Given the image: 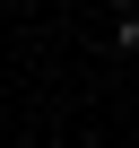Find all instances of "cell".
I'll return each instance as SVG.
<instances>
[{
    "mask_svg": "<svg viewBox=\"0 0 139 148\" xmlns=\"http://www.w3.org/2000/svg\"><path fill=\"white\" fill-rule=\"evenodd\" d=\"M113 52H130V61H139V18H113Z\"/></svg>",
    "mask_w": 139,
    "mask_h": 148,
    "instance_id": "cell-1",
    "label": "cell"
},
{
    "mask_svg": "<svg viewBox=\"0 0 139 148\" xmlns=\"http://www.w3.org/2000/svg\"><path fill=\"white\" fill-rule=\"evenodd\" d=\"M113 9H122V18H139V0H113Z\"/></svg>",
    "mask_w": 139,
    "mask_h": 148,
    "instance_id": "cell-2",
    "label": "cell"
},
{
    "mask_svg": "<svg viewBox=\"0 0 139 148\" xmlns=\"http://www.w3.org/2000/svg\"><path fill=\"white\" fill-rule=\"evenodd\" d=\"M0 139H9V105H0Z\"/></svg>",
    "mask_w": 139,
    "mask_h": 148,
    "instance_id": "cell-3",
    "label": "cell"
},
{
    "mask_svg": "<svg viewBox=\"0 0 139 148\" xmlns=\"http://www.w3.org/2000/svg\"><path fill=\"white\" fill-rule=\"evenodd\" d=\"M61 148H87V139H61Z\"/></svg>",
    "mask_w": 139,
    "mask_h": 148,
    "instance_id": "cell-4",
    "label": "cell"
}]
</instances>
